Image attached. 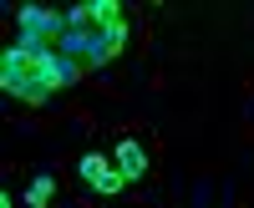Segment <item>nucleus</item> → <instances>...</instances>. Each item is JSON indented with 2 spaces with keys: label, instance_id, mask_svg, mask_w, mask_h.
I'll return each mask as SVG.
<instances>
[{
  "label": "nucleus",
  "instance_id": "3",
  "mask_svg": "<svg viewBox=\"0 0 254 208\" xmlns=\"http://www.w3.org/2000/svg\"><path fill=\"white\" fill-rule=\"evenodd\" d=\"M76 173H81V183H87V188H97V193H122V188H132V183L122 178V168L112 157H102V153H87V157H76Z\"/></svg>",
  "mask_w": 254,
  "mask_h": 208
},
{
  "label": "nucleus",
  "instance_id": "2",
  "mask_svg": "<svg viewBox=\"0 0 254 208\" xmlns=\"http://www.w3.org/2000/svg\"><path fill=\"white\" fill-rule=\"evenodd\" d=\"M31 81H36V56L26 46H5V51H0V87L26 102L31 97Z\"/></svg>",
  "mask_w": 254,
  "mask_h": 208
},
{
  "label": "nucleus",
  "instance_id": "5",
  "mask_svg": "<svg viewBox=\"0 0 254 208\" xmlns=\"http://www.w3.org/2000/svg\"><path fill=\"white\" fill-rule=\"evenodd\" d=\"M51 198H56V178H51V173H36L31 188H26V203H31V208H46Z\"/></svg>",
  "mask_w": 254,
  "mask_h": 208
},
{
  "label": "nucleus",
  "instance_id": "4",
  "mask_svg": "<svg viewBox=\"0 0 254 208\" xmlns=\"http://www.w3.org/2000/svg\"><path fill=\"white\" fill-rule=\"evenodd\" d=\"M112 162L122 168L127 183H142V178H147V153H142V142H137V137H122V142H117V153H112Z\"/></svg>",
  "mask_w": 254,
  "mask_h": 208
},
{
  "label": "nucleus",
  "instance_id": "1",
  "mask_svg": "<svg viewBox=\"0 0 254 208\" xmlns=\"http://www.w3.org/2000/svg\"><path fill=\"white\" fill-rule=\"evenodd\" d=\"M132 31V10L122 0H81L66 10V31H61V56L87 71H102L107 61H117V51L127 46Z\"/></svg>",
  "mask_w": 254,
  "mask_h": 208
}]
</instances>
